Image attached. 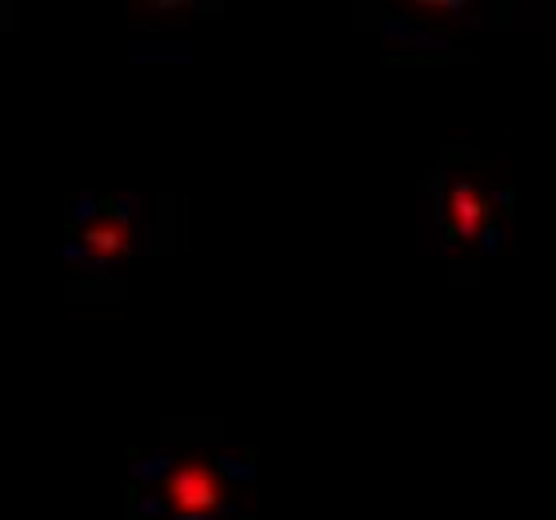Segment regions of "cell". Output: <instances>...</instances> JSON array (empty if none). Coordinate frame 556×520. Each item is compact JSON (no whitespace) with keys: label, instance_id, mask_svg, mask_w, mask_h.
<instances>
[{"label":"cell","instance_id":"6da1fadb","mask_svg":"<svg viewBox=\"0 0 556 520\" xmlns=\"http://www.w3.org/2000/svg\"><path fill=\"white\" fill-rule=\"evenodd\" d=\"M225 505V484L204 460H185L165 477V508L177 520H208Z\"/></svg>","mask_w":556,"mask_h":520},{"label":"cell","instance_id":"7a4b0ae2","mask_svg":"<svg viewBox=\"0 0 556 520\" xmlns=\"http://www.w3.org/2000/svg\"><path fill=\"white\" fill-rule=\"evenodd\" d=\"M484 216V201L477 196V189H456L453 192V220H456V232H465L472 237L477 225H481Z\"/></svg>","mask_w":556,"mask_h":520}]
</instances>
